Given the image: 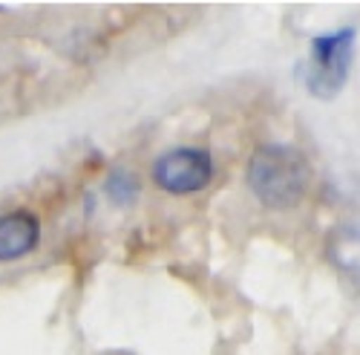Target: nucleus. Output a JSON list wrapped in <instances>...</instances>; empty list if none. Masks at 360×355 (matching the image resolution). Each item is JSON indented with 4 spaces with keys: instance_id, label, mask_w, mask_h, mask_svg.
<instances>
[{
    "instance_id": "f257e3e1",
    "label": "nucleus",
    "mask_w": 360,
    "mask_h": 355,
    "mask_svg": "<svg viewBox=\"0 0 360 355\" xmlns=\"http://www.w3.org/2000/svg\"><path fill=\"white\" fill-rule=\"evenodd\" d=\"M245 180L259 205L271 211H291L309 194L311 162L297 144L265 142L251 154Z\"/></svg>"
},
{
    "instance_id": "f03ea898",
    "label": "nucleus",
    "mask_w": 360,
    "mask_h": 355,
    "mask_svg": "<svg viewBox=\"0 0 360 355\" xmlns=\"http://www.w3.org/2000/svg\"><path fill=\"white\" fill-rule=\"evenodd\" d=\"M357 55V29L343 26L335 32L314 35L309 44L306 61L300 64V78L309 96L332 101L343 93V87L349 84L352 67Z\"/></svg>"
},
{
    "instance_id": "7ed1b4c3",
    "label": "nucleus",
    "mask_w": 360,
    "mask_h": 355,
    "mask_svg": "<svg viewBox=\"0 0 360 355\" xmlns=\"http://www.w3.org/2000/svg\"><path fill=\"white\" fill-rule=\"evenodd\" d=\"M214 180V159L205 147H173L153 162V182L173 197H188Z\"/></svg>"
},
{
    "instance_id": "20e7f679",
    "label": "nucleus",
    "mask_w": 360,
    "mask_h": 355,
    "mask_svg": "<svg viewBox=\"0 0 360 355\" xmlns=\"http://www.w3.org/2000/svg\"><path fill=\"white\" fill-rule=\"evenodd\" d=\"M41 243V220L29 208L0 214V263H12L32 254Z\"/></svg>"
},
{
    "instance_id": "39448f33",
    "label": "nucleus",
    "mask_w": 360,
    "mask_h": 355,
    "mask_svg": "<svg viewBox=\"0 0 360 355\" xmlns=\"http://www.w3.org/2000/svg\"><path fill=\"white\" fill-rule=\"evenodd\" d=\"M328 257L338 266V272L360 286V225H340L328 240Z\"/></svg>"
},
{
    "instance_id": "423d86ee",
    "label": "nucleus",
    "mask_w": 360,
    "mask_h": 355,
    "mask_svg": "<svg viewBox=\"0 0 360 355\" xmlns=\"http://www.w3.org/2000/svg\"><path fill=\"white\" fill-rule=\"evenodd\" d=\"M107 197L112 205H118V208H127V205H133L139 199V180L127 170V168H115L110 176H107Z\"/></svg>"
}]
</instances>
